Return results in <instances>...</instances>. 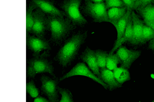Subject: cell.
I'll return each instance as SVG.
<instances>
[{
  "label": "cell",
  "instance_id": "obj_1",
  "mask_svg": "<svg viewBox=\"0 0 154 102\" xmlns=\"http://www.w3.org/2000/svg\"><path fill=\"white\" fill-rule=\"evenodd\" d=\"M87 37V32L74 35L60 49L55 57V60L63 67L68 65L75 58Z\"/></svg>",
  "mask_w": 154,
  "mask_h": 102
},
{
  "label": "cell",
  "instance_id": "obj_2",
  "mask_svg": "<svg viewBox=\"0 0 154 102\" xmlns=\"http://www.w3.org/2000/svg\"><path fill=\"white\" fill-rule=\"evenodd\" d=\"M48 22V30L51 33V40L55 42H58L65 38L73 27L69 19L58 16L49 15Z\"/></svg>",
  "mask_w": 154,
  "mask_h": 102
},
{
  "label": "cell",
  "instance_id": "obj_3",
  "mask_svg": "<svg viewBox=\"0 0 154 102\" xmlns=\"http://www.w3.org/2000/svg\"><path fill=\"white\" fill-rule=\"evenodd\" d=\"M47 52H44L40 55L30 59L26 69L27 78H34L37 74L45 73L56 78L54 67L46 58L49 55Z\"/></svg>",
  "mask_w": 154,
  "mask_h": 102
},
{
  "label": "cell",
  "instance_id": "obj_4",
  "mask_svg": "<svg viewBox=\"0 0 154 102\" xmlns=\"http://www.w3.org/2000/svg\"><path fill=\"white\" fill-rule=\"evenodd\" d=\"M82 0H65L62 8L67 19L74 25L81 26L88 23L79 11Z\"/></svg>",
  "mask_w": 154,
  "mask_h": 102
},
{
  "label": "cell",
  "instance_id": "obj_5",
  "mask_svg": "<svg viewBox=\"0 0 154 102\" xmlns=\"http://www.w3.org/2000/svg\"><path fill=\"white\" fill-rule=\"evenodd\" d=\"M103 2H93L86 1L84 11L95 22H108L107 11Z\"/></svg>",
  "mask_w": 154,
  "mask_h": 102
},
{
  "label": "cell",
  "instance_id": "obj_6",
  "mask_svg": "<svg viewBox=\"0 0 154 102\" xmlns=\"http://www.w3.org/2000/svg\"><path fill=\"white\" fill-rule=\"evenodd\" d=\"M74 76H82L88 77L97 83L101 84L106 89L108 88L107 84L101 79L98 78L89 70L86 64L84 63L77 64L68 73L62 77L60 79V81H63L64 79Z\"/></svg>",
  "mask_w": 154,
  "mask_h": 102
},
{
  "label": "cell",
  "instance_id": "obj_7",
  "mask_svg": "<svg viewBox=\"0 0 154 102\" xmlns=\"http://www.w3.org/2000/svg\"><path fill=\"white\" fill-rule=\"evenodd\" d=\"M41 81L42 93L48 97L50 101L58 102V81L45 75L41 76Z\"/></svg>",
  "mask_w": 154,
  "mask_h": 102
},
{
  "label": "cell",
  "instance_id": "obj_8",
  "mask_svg": "<svg viewBox=\"0 0 154 102\" xmlns=\"http://www.w3.org/2000/svg\"><path fill=\"white\" fill-rule=\"evenodd\" d=\"M141 54L140 51L130 50L122 46L117 49L116 53L121 67L128 69L130 68L133 62L139 58Z\"/></svg>",
  "mask_w": 154,
  "mask_h": 102
},
{
  "label": "cell",
  "instance_id": "obj_9",
  "mask_svg": "<svg viewBox=\"0 0 154 102\" xmlns=\"http://www.w3.org/2000/svg\"><path fill=\"white\" fill-rule=\"evenodd\" d=\"M34 24L31 33L38 38H44L46 31L48 30V18L41 10L37 8L33 12Z\"/></svg>",
  "mask_w": 154,
  "mask_h": 102
},
{
  "label": "cell",
  "instance_id": "obj_10",
  "mask_svg": "<svg viewBox=\"0 0 154 102\" xmlns=\"http://www.w3.org/2000/svg\"><path fill=\"white\" fill-rule=\"evenodd\" d=\"M26 44L28 48L33 52L34 57L40 55L42 51L51 50V47L48 41L44 38L31 36L29 34L26 35Z\"/></svg>",
  "mask_w": 154,
  "mask_h": 102
},
{
  "label": "cell",
  "instance_id": "obj_11",
  "mask_svg": "<svg viewBox=\"0 0 154 102\" xmlns=\"http://www.w3.org/2000/svg\"><path fill=\"white\" fill-rule=\"evenodd\" d=\"M131 15L133 21V35L130 43L134 45H138L141 44L144 23L133 11L131 12Z\"/></svg>",
  "mask_w": 154,
  "mask_h": 102
},
{
  "label": "cell",
  "instance_id": "obj_12",
  "mask_svg": "<svg viewBox=\"0 0 154 102\" xmlns=\"http://www.w3.org/2000/svg\"><path fill=\"white\" fill-rule=\"evenodd\" d=\"M80 57L83 62L88 64L93 73L101 79L100 70L97 61L95 51L87 47Z\"/></svg>",
  "mask_w": 154,
  "mask_h": 102
},
{
  "label": "cell",
  "instance_id": "obj_13",
  "mask_svg": "<svg viewBox=\"0 0 154 102\" xmlns=\"http://www.w3.org/2000/svg\"><path fill=\"white\" fill-rule=\"evenodd\" d=\"M33 2L38 8L50 16H54L64 17L65 16L63 11L60 10L51 2L47 0H32Z\"/></svg>",
  "mask_w": 154,
  "mask_h": 102
},
{
  "label": "cell",
  "instance_id": "obj_14",
  "mask_svg": "<svg viewBox=\"0 0 154 102\" xmlns=\"http://www.w3.org/2000/svg\"><path fill=\"white\" fill-rule=\"evenodd\" d=\"M100 72L101 79L107 84L110 91L122 87L121 84L116 81L112 71L105 68L101 69Z\"/></svg>",
  "mask_w": 154,
  "mask_h": 102
},
{
  "label": "cell",
  "instance_id": "obj_15",
  "mask_svg": "<svg viewBox=\"0 0 154 102\" xmlns=\"http://www.w3.org/2000/svg\"><path fill=\"white\" fill-rule=\"evenodd\" d=\"M133 35V21L131 12L129 16L127 25L123 36L118 41H116L113 48L109 52V54H112L119 47L127 41L130 42L132 39Z\"/></svg>",
  "mask_w": 154,
  "mask_h": 102
},
{
  "label": "cell",
  "instance_id": "obj_16",
  "mask_svg": "<svg viewBox=\"0 0 154 102\" xmlns=\"http://www.w3.org/2000/svg\"><path fill=\"white\" fill-rule=\"evenodd\" d=\"M132 11L128 9L126 13L120 19L113 24L117 32V38L116 41H118L123 36L127 25L129 16Z\"/></svg>",
  "mask_w": 154,
  "mask_h": 102
},
{
  "label": "cell",
  "instance_id": "obj_17",
  "mask_svg": "<svg viewBox=\"0 0 154 102\" xmlns=\"http://www.w3.org/2000/svg\"><path fill=\"white\" fill-rule=\"evenodd\" d=\"M126 6L122 7H114L107 11L108 22L113 24L122 18L127 11Z\"/></svg>",
  "mask_w": 154,
  "mask_h": 102
},
{
  "label": "cell",
  "instance_id": "obj_18",
  "mask_svg": "<svg viewBox=\"0 0 154 102\" xmlns=\"http://www.w3.org/2000/svg\"><path fill=\"white\" fill-rule=\"evenodd\" d=\"M136 11L142 17L144 23L154 21V5L152 3Z\"/></svg>",
  "mask_w": 154,
  "mask_h": 102
},
{
  "label": "cell",
  "instance_id": "obj_19",
  "mask_svg": "<svg viewBox=\"0 0 154 102\" xmlns=\"http://www.w3.org/2000/svg\"><path fill=\"white\" fill-rule=\"evenodd\" d=\"M113 73L116 81L121 85L131 79L130 74L128 69L122 67H117L113 71Z\"/></svg>",
  "mask_w": 154,
  "mask_h": 102
},
{
  "label": "cell",
  "instance_id": "obj_20",
  "mask_svg": "<svg viewBox=\"0 0 154 102\" xmlns=\"http://www.w3.org/2000/svg\"><path fill=\"white\" fill-rule=\"evenodd\" d=\"M37 7L33 2L29 4L26 11V35L31 33L32 27L34 24L33 11Z\"/></svg>",
  "mask_w": 154,
  "mask_h": 102
},
{
  "label": "cell",
  "instance_id": "obj_21",
  "mask_svg": "<svg viewBox=\"0 0 154 102\" xmlns=\"http://www.w3.org/2000/svg\"><path fill=\"white\" fill-rule=\"evenodd\" d=\"M95 53L99 68L101 69L106 68L107 58L109 55L108 52L98 49L95 51Z\"/></svg>",
  "mask_w": 154,
  "mask_h": 102
},
{
  "label": "cell",
  "instance_id": "obj_22",
  "mask_svg": "<svg viewBox=\"0 0 154 102\" xmlns=\"http://www.w3.org/2000/svg\"><path fill=\"white\" fill-rule=\"evenodd\" d=\"M154 39V30L144 24L143 26L141 44Z\"/></svg>",
  "mask_w": 154,
  "mask_h": 102
},
{
  "label": "cell",
  "instance_id": "obj_23",
  "mask_svg": "<svg viewBox=\"0 0 154 102\" xmlns=\"http://www.w3.org/2000/svg\"><path fill=\"white\" fill-rule=\"evenodd\" d=\"M120 63L117 56L116 54H109L107 58L106 68L113 71L117 68L118 64Z\"/></svg>",
  "mask_w": 154,
  "mask_h": 102
},
{
  "label": "cell",
  "instance_id": "obj_24",
  "mask_svg": "<svg viewBox=\"0 0 154 102\" xmlns=\"http://www.w3.org/2000/svg\"><path fill=\"white\" fill-rule=\"evenodd\" d=\"M58 90L59 93L61 96V100L60 102H73V96L68 89L58 87Z\"/></svg>",
  "mask_w": 154,
  "mask_h": 102
},
{
  "label": "cell",
  "instance_id": "obj_25",
  "mask_svg": "<svg viewBox=\"0 0 154 102\" xmlns=\"http://www.w3.org/2000/svg\"><path fill=\"white\" fill-rule=\"evenodd\" d=\"M26 92L32 98L38 96L39 91L33 81L32 80L26 84Z\"/></svg>",
  "mask_w": 154,
  "mask_h": 102
},
{
  "label": "cell",
  "instance_id": "obj_26",
  "mask_svg": "<svg viewBox=\"0 0 154 102\" xmlns=\"http://www.w3.org/2000/svg\"><path fill=\"white\" fill-rule=\"evenodd\" d=\"M105 5L107 9L114 7H122L126 6L122 0H105Z\"/></svg>",
  "mask_w": 154,
  "mask_h": 102
},
{
  "label": "cell",
  "instance_id": "obj_27",
  "mask_svg": "<svg viewBox=\"0 0 154 102\" xmlns=\"http://www.w3.org/2000/svg\"><path fill=\"white\" fill-rule=\"evenodd\" d=\"M152 0H135L133 10L143 8L152 3Z\"/></svg>",
  "mask_w": 154,
  "mask_h": 102
},
{
  "label": "cell",
  "instance_id": "obj_28",
  "mask_svg": "<svg viewBox=\"0 0 154 102\" xmlns=\"http://www.w3.org/2000/svg\"><path fill=\"white\" fill-rule=\"evenodd\" d=\"M125 4L128 9L133 11L135 1L134 0H122Z\"/></svg>",
  "mask_w": 154,
  "mask_h": 102
},
{
  "label": "cell",
  "instance_id": "obj_29",
  "mask_svg": "<svg viewBox=\"0 0 154 102\" xmlns=\"http://www.w3.org/2000/svg\"><path fill=\"white\" fill-rule=\"evenodd\" d=\"M34 102H50L48 99L41 96H38L34 100Z\"/></svg>",
  "mask_w": 154,
  "mask_h": 102
},
{
  "label": "cell",
  "instance_id": "obj_30",
  "mask_svg": "<svg viewBox=\"0 0 154 102\" xmlns=\"http://www.w3.org/2000/svg\"><path fill=\"white\" fill-rule=\"evenodd\" d=\"M148 49L154 51V39L152 40L149 42Z\"/></svg>",
  "mask_w": 154,
  "mask_h": 102
},
{
  "label": "cell",
  "instance_id": "obj_31",
  "mask_svg": "<svg viewBox=\"0 0 154 102\" xmlns=\"http://www.w3.org/2000/svg\"><path fill=\"white\" fill-rule=\"evenodd\" d=\"M145 24L148 26L150 27L154 30V21L150 22H145Z\"/></svg>",
  "mask_w": 154,
  "mask_h": 102
},
{
  "label": "cell",
  "instance_id": "obj_32",
  "mask_svg": "<svg viewBox=\"0 0 154 102\" xmlns=\"http://www.w3.org/2000/svg\"><path fill=\"white\" fill-rule=\"evenodd\" d=\"M86 1L93 2H103L104 0H86Z\"/></svg>",
  "mask_w": 154,
  "mask_h": 102
},
{
  "label": "cell",
  "instance_id": "obj_33",
  "mask_svg": "<svg viewBox=\"0 0 154 102\" xmlns=\"http://www.w3.org/2000/svg\"><path fill=\"white\" fill-rule=\"evenodd\" d=\"M152 3L154 5V0H152Z\"/></svg>",
  "mask_w": 154,
  "mask_h": 102
},
{
  "label": "cell",
  "instance_id": "obj_34",
  "mask_svg": "<svg viewBox=\"0 0 154 102\" xmlns=\"http://www.w3.org/2000/svg\"><path fill=\"white\" fill-rule=\"evenodd\" d=\"M134 1H135V0H134Z\"/></svg>",
  "mask_w": 154,
  "mask_h": 102
}]
</instances>
